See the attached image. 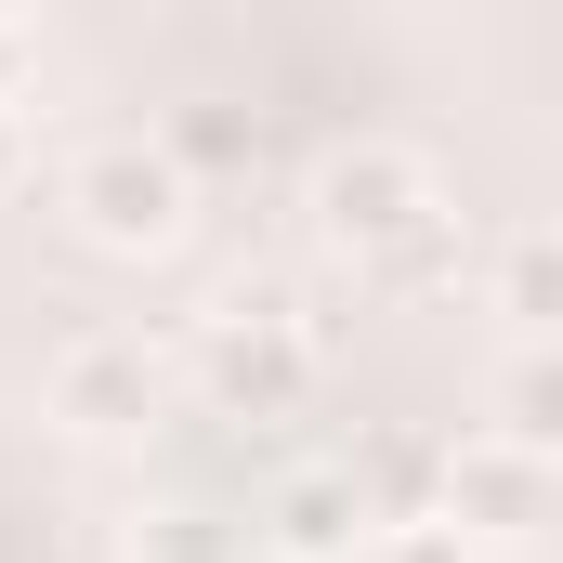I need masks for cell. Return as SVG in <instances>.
<instances>
[{"instance_id":"cell-9","label":"cell","mask_w":563,"mask_h":563,"mask_svg":"<svg viewBox=\"0 0 563 563\" xmlns=\"http://www.w3.org/2000/svg\"><path fill=\"white\" fill-rule=\"evenodd\" d=\"M380 563H472V538H459L445 511H420V525H394V538H380Z\"/></svg>"},{"instance_id":"cell-4","label":"cell","mask_w":563,"mask_h":563,"mask_svg":"<svg viewBox=\"0 0 563 563\" xmlns=\"http://www.w3.org/2000/svg\"><path fill=\"white\" fill-rule=\"evenodd\" d=\"M301 380H314V341H288V328H236V314H223V341H210V394H223V407L276 420Z\"/></svg>"},{"instance_id":"cell-7","label":"cell","mask_w":563,"mask_h":563,"mask_svg":"<svg viewBox=\"0 0 563 563\" xmlns=\"http://www.w3.org/2000/svg\"><path fill=\"white\" fill-rule=\"evenodd\" d=\"M525 498H538V459H511V445L445 459V525H525Z\"/></svg>"},{"instance_id":"cell-1","label":"cell","mask_w":563,"mask_h":563,"mask_svg":"<svg viewBox=\"0 0 563 563\" xmlns=\"http://www.w3.org/2000/svg\"><path fill=\"white\" fill-rule=\"evenodd\" d=\"M66 210H79L92 250H170L197 197H184V157H170V144H92V157L66 170Z\"/></svg>"},{"instance_id":"cell-10","label":"cell","mask_w":563,"mask_h":563,"mask_svg":"<svg viewBox=\"0 0 563 563\" xmlns=\"http://www.w3.org/2000/svg\"><path fill=\"white\" fill-rule=\"evenodd\" d=\"M40 53V26H0V92H13V66Z\"/></svg>"},{"instance_id":"cell-2","label":"cell","mask_w":563,"mask_h":563,"mask_svg":"<svg viewBox=\"0 0 563 563\" xmlns=\"http://www.w3.org/2000/svg\"><path fill=\"white\" fill-rule=\"evenodd\" d=\"M432 210H445V197H432L420 157H394V144L328 157V236H341V250H367V263H380V250H407V236H420Z\"/></svg>"},{"instance_id":"cell-11","label":"cell","mask_w":563,"mask_h":563,"mask_svg":"<svg viewBox=\"0 0 563 563\" xmlns=\"http://www.w3.org/2000/svg\"><path fill=\"white\" fill-rule=\"evenodd\" d=\"M0 170H13V119H0Z\"/></svg>"},{"instance_id":"cell-3","label":"cell","mask_w":563,"mask_h":563,"mask_svg":"<svg viewBox=\"0 0 563 563\" xmlns=\"http://www.w3.org/2000/svg\"><path fill=\"white\" fill-rule=\"evenodd\" d=\"M53 407H66L79 432H144V407H157L144 341H79V354L53 367Z\"/></svg>"},{"instance_id":"cell-8","label":"cell","mask_w":563,"mask_h":563,"mask_svg":"<svg viewBox=\"0 0 563 563\" xmlns=\"http://www.w3.org/2000/svg\"><path fill=\"white\" fill-rule=\"evenodd\" d=\"M498 314H511L525 341H563V236H551V223L498 250Z\"/></svg>"},{"instance_id":"cell-6","label":"cell","mask_w":563,"mask_h":563,"mask_svg":"<svg viewBox=\"0 0 563 563\" xmlns=\"http://www.w3.org/2000/svg\"><path fill=\"white\" fill-rule=\"evenodd\" d=\"M354 538H367V485H354V472H301L276 498V551L288 563H341Z\"/></svg>"},{"instance_id":"cell-5","label":"cell","mask_w":563,"mask_h":563,"mask_svg":"<svg viewBox=\"0 0 563 563\" xmlns=\"http://www.w3.org/2000/svg\"><path fill=\"white\" fill-rule=\"evenodd\" d=\"M498 445L511 459H563V341H525L511 367H498Z\"/></svg>"}]
</instances>
